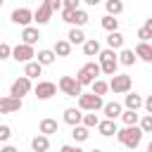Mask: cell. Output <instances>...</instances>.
Here are the masks:
<instances>
[{"mask_svg":"<svg viewBox=\"0 0 152 152\" xmlns=\"http://www.w3.org/2000/svg\"><path fill=\"white\" fill-rule=\"evenodd\" d=\"M116 140L126 147V150H135L140 142H142V131H140V126L135 124V126H124V128H116Z\"/></svg>","mask_w":152,"mask_h":152,"instance_id":"1","label":"cell"},{"mask_svg":"<svg viewBox=\"0 0 152 152\" xmlns=\"http://www.w3.org/2000/svg\"><path fill=\"white\" fill-rule=\"evenodd\" d=\"M97 64H100V74H104V76H112V74H116V69H119V59H116V50H112V48H104V50H100L97 52Z\"/></svg>","mask_w":152,"mask_h":152,"instance_id":"2","label":"cell"},{"mask_svg":"<svg viewBox=\"0 0 152 152\" xmlns=\"http://www.w3.org/2000/svg\"><path fill=\"white\" fill-rule=\"evenodd\" d=\"M97 76H100V64H97V62H86V64L76 71V76H74V78H76V81H78V86L83 88V86H90Z\"/></svg>","mask_w":152,"mask_h":152,"instance_id":"3","label":"cell"},{"mask_svg":"<svg viewBox=\"0 0 152 152\" xmlns=\"http://www.w3.org/2000/svg\"><path fill=\"white\" fill-rule=\"evenodd\" d=\"M107 86H109L112 93L124 95V93H128V90L133 88V78H131L128 74H112V81H109Z\"/></svg>","mask_w":152,"mask_h":152,"instance_id":"4","label":"cell"},{"mask_svg":"<svg viewBox=\"0 0 152 152\" xmlns=\"http://www.w3.org/2000/svg\"><path fill=\"white\" fill-rule=\"evenodd\" d=\"M102 104H104V100L95 93H81L78 95V109L81 112H97V109H102Z\"/></svg>","mask_w":152,"mask_h":152,"instance_id":"5","label":"cell"},{"mask_svg":"<svg viewBox=\"0 0 152 152\" xmlns=\"http://www.w3.org/2000/svg\"><path fill=\"white\" fill-rule=\"evenodd\" d=\"M57 90H62L66 97H78V95L83 93V88L78 86V81H76L74 76H62V78L57 81Z\"/></svg>","mask_w":152,"mask_h":152,"instance_id":"6","label":"cell"},{"mask_svg":"<svg viewBox=\"0 0 152 152\" xmlns=\"http://www.w3.org/2000/svg\"><path fill=\"white\" fill-rule=\"evenodd\" d=\"M31 90H33V86H31V78H26V76L14 78L12 86H10V95L12 97H19V100H24V95H28Z\"/></svg>","mask_w":152,"mask_h":152,"instance_id":"7","label":"cell"},{"mask_svg":"<svg viewBox=\"0 0 152 152\" xmlns=\"http://www.w3.org/2000/svg\"><path fill=\"white\" fill-rule=\"evenodd\" d=\"M14 62H21V64H26V62H31L33 57H36V50H33V45H26V43H19V45H14L12 48V55H10Z\"/></svg>","mask_w":152,"mask_h":152,"instance_id":"8","label":"cell"},{"mask_svg":"<svg viewBox=\"0 0 152 152\" xmlns=\"http://www.w3.org/2000/svg\"><path fill=\"white\" fill-rule=\"evenodd\" d=\"M10 19H12V24H17V26H31L33 24V10H28V7H17V10H12V14H10Z\"/></svg>","mask_w":152,"mask_h":152,"instance_id":"9","label":"cell"},{"mask_svg":"<svg viewBox=\"0 0 152 152\" xmlns=\"http://www.w3.org/2000/svg\"><path fill=\"white\" fill-rule=\"evenodd\" d=\"M33 93H36L38 100H50V97L57 95V83H52V81H38L33 86Z\"/></svg>","mask_w":152,"mask_h":152,"instance_id":"10","label":"cell"},{"mask_svg":"<svg viewBox=\"0 0 152 152\" xmlns=\"http://www.w3.org/2000/svg\"><path fill=\"white\" fill-rule=\"evenodd\" d=\"M21 100L19 97H12V95H2L0 97V114H14L21 109Z\"/></svg>","mask_w":152,"mask_h":152,"instance_id":"11","label":"cell"},{"mask_svg":"<svg viewBox=\"0 0 152 152\" xmlns=\"http://www.w3.org/2000/svg\"><path fill=\"white\" fill-rule=\"evenodd\" d=\"M50 19H52V10H50L45 2H40V5H38V10L33 12V21H36L38 26H45Z\"/></svg>","mask_w":152,"mask_h":152,"instance_id":"12","label":"cell"},{"mask_svg":"<svg viewBox=\"0 0 152 152\" xmlns=\"http://www.w3.org/2000/svg\"><path fill=\"white\" fill-rule=\"evenodd\" d=\"M40 40V31H38V26H24L21 28V43H26V45H36Z\"/></svg>","mask_w":152,"mask_h":152,"instance_id":"13","label":"cell"},{"mask_svg":"<svg viewBox=\"0 0 152 152\" xmlns=\"http://www.w3.org/2000/svg\"><path fill=\"white\" fill-rule=\"evenodd\" d=\"M95 128H97V133H100V135L112 138V135L116 133V128H119V126H116V121H112V119H100Z\"/></svg>","mask_w":152,"mask_h":152,"instance_id":"14","label":"cell"},{"mask_svg":"<svg viewBox=\"0 0 152 152\" xmlns=\"http://www.w3.org/2000/svg\"><path fill=\"white\" fill-rule=\"evenodd\" d=\"M126 97H124V107L126 109H142V95H138V93H133V90H128V93H124Z\"/></svg>","mask_w":152,"mask_h":152,"instance_id":"15","label":"cell"},{"mask_svg":"<svg viewBox=\"0 0 152 152\" xmlns=\"http://www.w3.org/2000/svg\"><path fill=\"white\" fill-rule=\"evenodd\" d=\"M102 112H104V119H112V121H116L119 116H121V112H124V107L114 100V102H104L102 104Z\"/></svg>","mask_w":152,"mask_h":152,"instance_id":"16","label":"cell"},{"mask_svg":"<svg viewBox=\"0 0 152 152\" xmlns=\"http://www.w3.org/2000/svg\"><path fill=\"white\" fill-rule=\"evenodd\" d=\"M81 45H83V55L86 57H97V52L102 50V45H100L97 38H86Z\"/></svg>","mask_w":152,"mask_h":152,"instance_id":"17","label":"cell"},{"mask_svg":"<svg viewBox=\"0 0 152 152\" xmlns=\"http://www.w3.org/2000/svg\"><path fill=\"white\" fill-rule=\"evenodd\" d=\"M31 150L33 152H48L50 150V138L43 135V133H38L36 138H31Z\"/></svg>","mask_w":152,"mask_h":152,"instance_id":"18","label":"cell"},{"mask_svg":"<svg viewBox=\"0 0 152 152\" xmlns=\"http://www.w3.org/2000/svg\"><path fill=\"white\" fill-rule=\"evenodd\" d=\"M135 57L138 59H142V62H152V45L150 43H140L138 40V45H135Z\"/></svg>","mask_w":152,"mask_h":152,"instance_id":"19","label":"cell"},{"mask_svg":"<svg viewBox=\"0 0 152 152\" xmlns=\"http://www.w3.org/2000/svg\"><path fill=\"white\" fill-rule=\"evenodd\" d=\"M116 59H119V64H124V66H133V64L138 62V57H135V52H133L131 48H121V52L116 55Z\"/></svg>","mask_w":152,"mask_h":152,"instance_id":"20","label":"cell"},{"mask_svg":"<svg viewBox=\"0 0 152 152\" xmlns=\"http://www.w3.org/2000/svg\"><path fill=\"white\" fill-rule=\"evenodd\" d=\"M81 116H83V112H81L78 107H66V109H64V124H69V126L81 124Z\"/></svg>","mask_w":152,"mask_h":152,"instance_id":"21","label":"cell"},{"mask_svg":"<svg viewBox=\"0 0 152 152\" xmlns=\"http://www.w3.org/2000/svg\"><path fill=\"white\" fill-rule=\"evenodd\" d=\"M38 131H40L43 135H48V138H50V135H55V133L59 131V124H57L55 119H50V116H48V119H43V121H40Z\"/></svg>","mask_w":152,"mask_h":152,"instance_id":"22","label":"cell"},{"mask_svg":"<svg viewBox=\"0 0 152 152\" xmlns=\"http://www.w3.org/2000/svg\"><path fill=\"white\" fill-rule=\"evenodd\" d=\"M124 33L121 31H109V36H107V48H112V50H121L124 48Z\"/></svg>","mask_w":152,"mask_h":152,"instance_id":"23","label":"cell"},{"mask_svg":"<svg viewBox=\"0 0 152 152\" xmlns=\"http://www.w3.org/2000/svg\"><path fill=\"white\" fill-rule=\"evenodd\" d=\"M40 74H43V66H40L36 59H31V62H26V64H24V76H26V78H31V81H33V78H38Z\"/></svg>","mask_w":152,"mask_h":152,"instance_id":"24","label":"cell"},{"mask_svg":"<svg viewBox=\"0 0 152 152\" xmlns=\"http://www.w3.org/2000/svg\"><path fill=\"white\" fill-rule=\"evenodd\" d=\"M71 138L76 142H86L90 138V128H86L83 124H76V126H71Z\"/></svg>","mask_w":152,"mask_h":152,"instance_id":"25","label":"cell"},{"mask_svg":"<svg viewBox=\"0 0 152 152\" xmlns=\"http://www.w3.org/2000/svg\"><path fill=\"white\" fill-rule=\"evenodd\" d=\"M55 59H57V55L52 50H38V55H36V62L40 66H50V64H55Z\"/></svg>","mask_w":152,"mask_h":152,"instance_id":"26","label":"cell"},{"mask_svg":"<svg viewBox=\"0 0 152 152\" xmlns=\"http://www.w3.org/2000/svg\"><path fill=\"white\" fill-rule=\"evenodd\" d=\"M90 21V17H88V12L86 10H74V17H71V26H78V28H83L86 24Z\"/></svg>","mask_w":152,"mask_h":152,"instance_id":"27","label":"cell"},{"mask_svg":"<svg viewBox=\"0 0 152 152\" xmlns=\"http://www.w3.org/2000/svg\"><path fill=\"white\" fill-rule=\"evenodd\" d=\"M66 40H69L71 45H81V43L86 40V33H83V28H78V26H71V28H69V33H66Z\"/></svg>","mask_w":152,"mask_h":152,"instance_id":"28","label":"cell"},{"mask_svg":"<svg viewBox=\"0 0 152 152\" xmlns=\"http://www.w3.org/2000/svg\"><path fill=\"white\" fill-rule=\"evenodd\" d=\"M52 52H55L57 57H69V55H71V43H69L66 38H62V40H57V43H55Z\"/></svg>","mask_w":152,"mask_h":152,"instance_id":"29","label":"cell"},{"mask_svg":"<svg viewBox=\"0 0 152 152\" xmlns=\"http://www.w3.org/2000/svg\"><path fill=\"white\" fill-rule=\"evenodd\" d=\"M104 10L112 17H119L124 12V0H104Z\"/></svg>","mask_w":152,"mask_h":152,"instance_id":"30","label":"cell"},{"mask_svg":"<svg viewBox=\"0 0 152 152\" xmlns=\"http://www.w3.org/2000/svg\"><path fill=\"white\" fill-rule=\"evenodd\" d=\"M100 26L109 33V31H119V19L116 17H112V14H104L102 19H100Z\"/></svg>","mask_w":152,"mask_h":152,"instance_id":"31","label":"cell"},{"mask_svg":"<svg viewBox=\"0 0 152 152\" xmlns=\"http://www.w3.org/2000/svg\"><path fill=\"white\" fill-rule=\"evenodd\" d=\"M90 93H95V95H107L109 93V86H107V81H102V78H95L93 83H90Z\"/></svg>","mask_w":152,"mask_h":152,"instance_id":"32","label":"cell"},{"mask_svg":"<svg viewBox=\"0 0 152 152\" xmlns=\"http://www.w3.org/2000/svg\"><path fill=\"white\" fill-rule=\"evenodd\" d=\"M138 119H140V114H138L135 109H124V112H121V121H124V126H135Z\"/></svg>","mask_w":152,"mask_h":152,"instance_id":"33","label":"cell"},{"mask_svg":"<svg viewBox=\"0 0 152 152\" xmlns=\"http://www.w3.org/2000/svg\"><path fill=\"white\" fill-rule=\"evenodd\" d=\"M97 121H100V116H97L95 112H86V114L81 116V124H83L86 128H95V126H97Z\"/></svg>","mask_w":152,"mask_h":152,"instance_id":"34","label":"cell"},{"mask_svg":"<svg viewBox=\"0 0 152 152\" xmlns=\"http://www.w3.org/2000/svg\"><path fill=\"white\" fill-rule=\"evenodd\" d=\"M138 126H140L142 133H152V114H142L138 119Z\"/></svg>","mask_w":152,"mask_h":152,"instance_id":"35","label":"cell"},{"mask_svg":"<svg viewBox=\"0 0 152 152\" xmlns=\"http://www.w3.org/2000/svg\"><path fill=\"white\" fill-rule=\"evenodd\" d=\"M150 38H152V28L140 26V28H138V40H140V43H150Z\"/></svg>","mask_w":152,"mask_h":152,"instance_id":"36","label":"cell"},{"mask_svg":"<svg viewBox=\"0 0 152 152\" xmlns=\"http://www.w3.org/2000/svg\"><path fill=\"white\" fill-rule=\"evenodd\" d=\"M12 138V128L7 124H0V142H7Z\"/></svg>","mask_w":152,"mask_h":152,"instance_id":"37","label":"cell"},{"mask_svg":"<svg viewBox=\"0 0 152 152\" xmlns=\"http://www.w3.org/2000/svg\"><path fill=\"white\" fill-rule=\"evenodd\" d=\"M10 55H12V45L10 43H0V62L10 59Z\"/></svg>","mask_w":152,"mask_h":152,"instance_id":"38","label":"cell"},{"mask_svg":"<svg viewBox=\"0 0 152 152\" xmlns=\"http://www.w3.org/2000/svg\"><path fill=\"white\" fill-rule=\"evenodd\" d=\"M62 7H66V10H78V7H81V0H62Z\"/></svg>","mask_w":152,"mask_h":152,"instance_id":"39","label":"cell"},{"mask_svg":"<svg viewBox=\"0 0 152 152\" xmlns=\"http://www.w3.org/2000/svg\"><path fill=\"white\" fill-rule=\"evenodd\" d=\"M43 2H45L52 12H59V10H62V0H43Z\"/></svg>","mask_w":152,"mask_h":152,"instance_id":"40","label":"cell"},{"mask_svg":"<svg viewBox=\"0 0 152 152\" xmlns=\"http://www.w3.org/2000/svg\"><path fill=\"white\" fill-rule=\"evenodd\" d=\"M59 12H62V19H64L66 24H71V17H74V10H66V7H62Z\"/></svg>","mask_w":152,"mask_h":152,"instance_id":"41","label":"cell"},{"mask_svg":"<svg viewBox=\"0 0 152 152\" xmlns=\"http://www.w3.org/2000/svg\"><path fill=\"white\" fill-rule=\"evenodd\" d=\"M59 152H83V150H81L78 145H62Z\"/></svg>","mask_w":152,"mask_h":152,"instance_id":"42","label":"cell"},{"mask_svg":"<svg viewBox=\"0 0 152 152\" xmlns=\"http://www.w3.org/2000/svg\"><path fill=\"white\" fill-rule=\"evenodd\" d=\"M0 152H19V150H17L14 145H2V147H0Z\"/></svg>","mask_w":152,"mask_h":152,"instance_id":"43","label":"cell"},{"mask_svg":"<svg viewBox=\"0 0 152 152\" xmlns=\"http://www.w3.org/2000/svg\"><path fill=\"white\" fill-rule=\"evenodd\" d=\"M81 2H86V5H88V7H97V5H100V2H102V0H81Z\"/></svg>","mask_w":152,"mask_h":152,"instance_id":"44","label":"cell"},{"mask_svg":"<svg viewBox=\"0 0 152 152\" xmlns=\"http://www.w3.org/2000/svg\"><path fill=\"white\" fill-rule=\"evenodd\" d=\"M2 5H5V0H0V10H2Z\"/></svg>","mask_w":152,"mask_h":152,"instance_id":"45","label":"cell"},{"mask_svg":"<svg viewBox=\"0 0 152 152\" xmlns=\"http://www.w3.org/2000/svg\"><path fill=\"white\" fill-rule=\"evenodd\" d=\"M90 152H102V150H90Z\"/></svg>","mask_w":152,"mask_h":152,"instance_id":"46","label":"cell"},{"mask_svg":"<svg viewBox=\"0 0 152 152\" xmlns=\"http://www.w3.org/2000/svg\"><path fill=\"white\" fill-rule=\"evenodd\" d=\"M128 152H133V150H128Z\"/></svg>","mask_w":152,"mask_h":152,"instance_id":"47","label":"cell"}]
</instances>
